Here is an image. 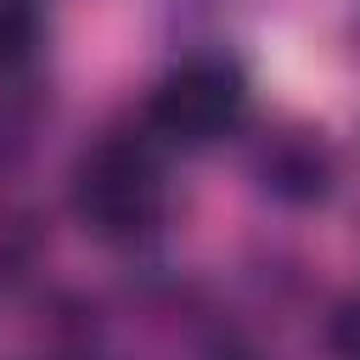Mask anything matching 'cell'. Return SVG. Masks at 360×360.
I'll return each mask as SVG.
<instances>
[{
    "label": "cell",
    "mask_w": 360,
    "mask_h": 360,
    "mask_svg": "<svg viewBox=\"0 0 360 360\" xmlns=\"http://www.w3.org/2000/svg\"><path fill=\"white\" fill-rule=\"evenodd\" d=\"M73 208L107 242L146 236L163 219V180H158L152 152L141 141H118V135L96 141L73 169Z\"/></svg>",
    "instance_id": "obj_1"
},
{
    "label": "cell",
    "mask_w": 360,
    "mask_h": 360,
    "mask_svg": "<svg viewBox=\"0 0 360 360\" xmlns=\"http://www.w3.org/2000/svg\"><path fill=\"white\" fill-rule=\"evenodd\" d=\"M248 107V90H242V73L231 62H186L180 73H169L158 90H152V129L180 141V146H202V141H219L225 129H236Z\"/></svg>",
    "instance_id": "obj_2"
},
{
    "label": "cell",
    "mask_w": 360,
    "mask_h": 360,
    "mask_svg": "<svg viewBox=\"0 0 360 360\" xmlns=\"http://www.w3.org/2000/svg\"><path fill=\"white\" fill-rule=\"evenodd\" d=\"M264 186L276 197H292V202H309L326 191V152L315 141H281L270 158H264Z\"/></svg>",
    "instance_id": "obj_3"
},
{
    "label": "cell",
    "mask_w": 360,
    "mask_h": 360,
    "mask_svg": "<svg viewBox=\"0 0 360 360\" xmlns=\"http://www.w3.org/2000/svg\"><path fill=\"white\" fill-rule=\"evenodd\" d=\"M39 45V17L22 0H0V68H22Z\"/></svg>",
    "instance_id": "obj_4"
},
{
    "label": "cell",
    "mask_w": 360,
    "mask_h": 360,
    "mask_svg": "<svg viewBox=\"0 0 360 360\" xmlns=\"http://www.w3.org/2000/svg\"><path fill=\"white\" fill-rule=\"evenodd\" d=\"M326 338H332L338 354H354V360H360V298H349V304L332 315V332H326Z\"/></svg>",
    "instance_id": "obj_5"
}]
</instances>
